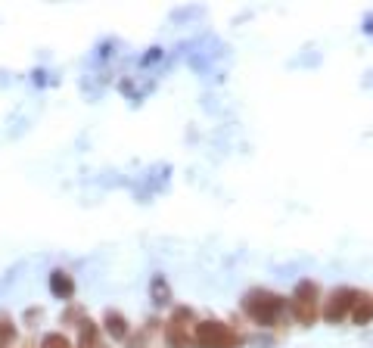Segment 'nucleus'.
Masks as SVG:
<instances>
[{"instance_id": "nucleus-1", "label": "nucleus", "mask_w": 373, "mask_h": 348, "mask_svg": "<svg viewBox=\"0 0 373 348\" xmlns=\"http://www.w3.org/2000/svg\"><path fill=\"white\" fill-rule=\"evenodd\" d=\"M243 311H246L255 323L277 326L280 317H283V311H286V299L277 293H271V289H249V293L243 295Z\"/></svg>"}, {"instance_id": "nucleus-2", "label": "nucleus", "mask_w": 373, "mask_h": 348, "mask_svg": "<svg viewBox=\"0 0 373 348\" xmlns=\"http://www.w3.org/2000/svg\"><path fill=\"white\" fill-rule=\"evenodd\" d=\"M193 345L199 348H240L243 336H236L227 323L221 321H203L193 326Z\"/></svg>"}, {"instance_id": "nucleus-3", "label": "nucleus", "mask_w": 373, "mask_h": 348, "mask_svg": "<svg viewBox=\"0 0 373 348\" xmlns=\"http://www.w3.org/2000/svg\"><path fill=\"white\" fill-rule=\"evenodd\" d=\"M318 304H320V286L314 280H299L296 289H292V299H290V308L292 314L299 317V323L311 326L318 321Z\"/></svg>"}, {"instance_id": "nucleus-4", "label": "nucleus", "mask_w": 373, "mask_h": 348, "mask_svg": "<svg viewBox=\"0 0 373 348\" xmlns=\"http://www.w3.org/2000/svg\"><path fill=\"white\" fill-rule=\"evenodd\" d=\"M355 299H358V289H351V286L333 289V293H330V299L324 302V321L327 323L346 321V317L351 314V304H355Z\"/></svg>"}, {"instance_id": "nucleus-5", "label": "nucleus", "mask_w": 373, "mask_h": 348, "mask_svg": "<svg viewBox=\"0 0 373 348\" xmlns=\"http://www.w3.org/2000/svg\"><path fill=\"white\" fill-rule=\"evenodd\" d=\"M103 330H106V336H112L116 342H125L128 336H131V323H128V317L121 314V311H106L103 314Z\"/></svg>"}, {"instance_id": "nucleus-6", "label": "nucleus", "mask_w": 373, "mask_h": 348, "mask_svg": "<svg viewBox=\"0 0 373 348\" xmlns=\"http://www.w3.org/2000/svg\"><path fill=\"white\" fill-rule=\"evenodd\" d=\"M351 321H355L358 326H367L373 321V295L370 293H358L355 304H351Z\"/></svg>"}, {"instance_id": "nucleus-7", "label": "nucleus", "mask_w": 373, "mask_h": 348, "mask_svg": "<svg viewBox=\"0 0 373 348\" xmlns=\"http://www.w3.org/2000/svg\"><path fill=\"white\" fill-rule=\"evenodd\" d=\"M50 293L56 299H72L75 295V280H72L69 271H53L50 274Z\"/></svg>"}, {"instance_id": "nucleus-8", "label": "nucleus", "mask_w": 373, "mask_h": 348, "mask_svg": "<svg viewBox=\"0 0 373 348\" xmlns=\"http://www.w3.org/2000/svg\"><path fill=\"white\" fill-rule=\"evenodd\" d=\"M16 345V323L6 314H0V348H13Z\"/></svg>"}, {"instance_id": "nucleus-9", "label": "nucleus", "mask_w": 373, "mask_h": 348, "mask_svg": "<svg viewBox=\"0 0 373 348\" xmlns=\"http://www.w3.org/2000/svg\"><path fill=\"white\" fill-rule=\"evenodd\" d=\"M149 293H153L156 304H171V289H168V283H165V277H156L153 286H149Z\"/></svg>"}, {"instance_id": "nucleus-10", "label": "nucleus", "mask_w": 373, "mask_h": 348, "mask_svg": "<svg viewBox=\"0 0 373 348\" xmlns=\"http://www.w3.org/2000/svg\"><path fill=\"white\" fill-rule=\"evenodd\" d=\"M41 348H72V342L62 333H47V336L41 339Z\"/></svg>"}, {"instance_id": "nucleus-11", "label": "nucleus", "mask_w": 373, "mask_h": 348, "mask_svg": "<svg viewBox=\"0 0 373 348\" xmlns=\"http://www.w3.org/2000/svg\"><path fill=\"white\" fill-rule=\"evenodd\" d=\"M125 342H128V348H147V342H149V333H147V330L131 333V336H128Z\"/></svg>"}]
</instances>
